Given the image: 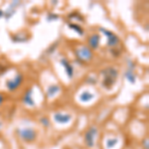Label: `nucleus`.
<instances>
[{
    "mask_svg": "<svg viewBox=\"0 0 149 149\" xmlns=\"http://www.w3.org/2000/svg\"><path fill=\"white\" fill-rule=\"evenodd\" d=\"M100 73L102 74V86L107 90H110L116 83L117 77H118V71L113 67H107V68L103 69Z\"/></svg>",
    "mask_w": 149,
    "mask_h": 149,
    "instance_id": "obj_1",
    "label": "nucleus"
},
{
    "mask_svg": "<svg viewBox=\"0 0 149 149\" xmlns=\"http://www.w3.org/2000/svg\"><path fill=\"white\" fill-rule=\"evenodd\" d=\"M18 138L25 143H34L38 139V132L32 127H20L16 129Z\"/></svg>",
    "mask_w": 149,
    "mask_h": 149,
    "instance_id": "obj_2",
    "label": "nucleus"
},
{
    "mask_svg": "<svg viewBox=\"0 0 149 149\" xmlns=\"http://www.w3.org/2000/svg\"><path fill=\"white\" fill-rule=\"evenodd\" d=\"M97 134H98V129L95 126H91L86 129V131L85 132V135H84V141H85L86 147L88 148L95 147Z\"/></svg>",
    "mask_w": 149,
    "mask_h": 149,
    "instance_id": "obj_3",
    "label": "nucleus"
},
{
    "mask_svg": "<svg viewBox=\"0 0 149 149\" xmlns=\"http://www.w3.org/2000/svg\"><path fill=\"white\" fill-rule=\"evenodd\" d=\"M74 54H76L78 60H80L83 63H86L93 60V50H91L88 46H81L79 47L74 50Z\"/></svg>",
    "mask_w": 149,
    "mask_h": 149,
    "instance_id": "obj_4",
    "label": "nucleus"
},
{
    "mask_svg": "<svg viewBox=\"0 0 149 149\" xmlns=\"http://www.w3.org/2000/svg\"><path fill=\"white\" fill-rule=\"evenodd\" d=\"M24 81V76L21 73H18L14 76V78L9 79L8 81H6V88L9 92L13 93L16 92L21 86H22Z\"/></svg>",
    "mask_w": 149,
    "mask_h": 149,
    "instance_id": "obj_5",
    "label": "nucleus"
},
{
    "mask_svg": "<svg viewBox=\"0 0 149 149\" xmlns=\"http://www.w3.org/2000/svg\"><path fill=\"white\" fill-rule=\"evenodd\" d=\"M100 30L103 33V35L107 36V44L109 47H111L112 49H113V48H115L119 43H120L119 37L116 34H114L113 32H111V31L107 30V29H104V28H100Z\"/></svg>",
    "mask_w": 149,
    "mask_h": 149,
    "instance_id": "obj_6",
    "label": "nucleus"
},
{
    "mask_svg": "<svg viewBox=\"0 0 149 149\" xmlns=\"http://www.w3.org/2000/svg\"><path fill=\"white\" fill-rule=\"evenodd\" d=\"M53 118H54L56 123L61 124V125H65V124H69L72 121L73 116H72L71 113H68V112L57 111L53 115Z\"/></svg>",
    "mask_w": 149,
    "mask_h": 149,
    "instance_id": "obj_7",
    "label": "nucleus"
},
{
    "mask_svg": "<svg viewBox=\"0 0 149 149\" xmlns=\"http://www.w3.org/2000/svg\"><path fill=\"white\" fill-rule=\"evenodd\" d=\"M134 69H135V64L132 61H128V66H127V71L125 72V78L131 84L135 83L136 80V74L134 73Z\"/></svg>",
    "mask_w": 149,
    "mask_h": 149,
    "instance_id": "obj_8",
    "label": "nucleus"
},
{
    "mask_svg": "<svg viewBox=\"0 0 149 149\" xmlns=\"http://www.w3.org/2000/svg\"><path fill=\"white\" fill-rule=\"evenodd\" d=\"M22 102L27 107H34L35 100L33 98V90L32 88H28L25 93H24L22 97Z\"/></svg>",
    "mask_w": 149,
    "mask_h": 149,
    "instance_id": "obj_9",
    "label": "nucleus"
},
{
    "mask_svg": "<svg viewBox=\"0 0 149 149\" xmlns=\"http://www.w3.org/2000/svg\"><path fill=\"white\" fill-rule=\"evenodd\" d=\"M100 36L98 34H92L88 37V48L91 50H95L100 47Z\"/></svg>",
    "mask_w": 149,
    "mask_h": 149,
    "instance_id": "obj_10",
    "label": "nucleus"
},
{
    "mask_svg": "<svg viewBox=\"0 0 149 149\" xmlns=\"http://www.w3.org/2000/svg\"><path fill=\"white\" fill-rule=\"evenodd\" d=\"M61 64H62V66L64 67L65 72H66V74L68 76V78L69 79L73 78L74 74V69L73 65L70 63V62L67 59H65V58L61 60Z\"/></svg>",
    "mask_w": 149,
    "mask_h": 149,
    "instance_id": "obj_11",
    "label": "nucleus"
},
{
    "mask_svg": "<svg viewBox=\"0 0 149 149\" xmlns=\"http://www.w3.org/2000/svg\"><path fill=\"white\" fill-rule=\"evenodd\" d=\"M60 92H61V86L59 85H51L46 91V97L48 98H53Z\"/></svg>",
    "mask_w": 149,
    "mask_h": 149,
    "instance_id": "obj_12",
    "label": "nucleus"
},
{
    "mask_svg": "<svg viewBox=\"0 0 149 149\" xmlns=\"http://www.w3.org/2000/svg\"><path fill=\"white\" fill-rule=\"evenodd\" d=\"M80 102H84V103H88L90 102H92V100L95 98V95L92 93L91 92H88V91H85V92H83L80 95Z\"/></svg>",
    "mask_w": 149,
    "mask_h": 149,
    "instance_id": "obj_13",
    "label": "nucleus"
},
{
    "mask_svg": "<svg viewBox=\"0 0 149 149\" xmlns=\"http://www.w3.org/2000/svg\"><path fill=\"white\" fill-rule=\"evenodd\" d=\"M69 27L72 29V30H74V32H77L79 35H84L85 34V31H84V29L81 28V25H79V24H76V23H70L69 24Z\"/></svg>",
    "mask_w": 149,
    "mask_h": 149,
    "instance_id": "obj_14",
    "label": "nucleus"
},
{
    "mask_svg": "<svg viewBox=\"0 0 149 149\" xmlns=\"http://www.w3.org/2000/svg\"><path fill=\"white\" fill-rule=\"evenodd\" d=\"M117 143H118V138L110 137V138H107V142H105V146H107V149H111V148H113Z\"/></svg>",
    "mask_w": 149,
    "mask_h": 149,
    "instance_id": "obj_15",
    "label": "nucleus"
},
{
    "mask_svg": "<svg viewBox=\"0 0 149 149\" xmlns=\"http://www.w3.org/2000/svg\"><path fill=\"white\" fill-rule=\"evenodd\" d=\"M12 40L14 42H25V41L28 40V38L26 37L25 34H21V33H18V34H15L12 36Z\"/></svg>",
    "mask_w": 149,
    "mask_h": 149,
    "instance_id": "obj_16",
    "label": "nucleus"
},
{
    "mask_svg": "<svg viewBox=\"0 0 149 149\" xmlns=\"http://www.w3.org/2000/svg\"><path fill=\"white\" fill-rule=\"evenodd\" d=\"M40 123L42 124L44 127H48V126H50L51 122H50V119L48 118V117L44 116V117H41L40 118Z\"/></svg>",
    "mask_w": 149,
    "mask_h": 149,
    "instance_id": "obj_17",
    "label": "nucleus"
},
{
    "mask_svg": "<svg viewBox=\"0 0 149 149\" xmlns=\"http://www.w3.org/2000/svg\"><path fill=\"white\" fill-rule=\"evenodd\" d=\"M86 81L88 84H90V85H95V84H97V79L92 78V77H88V80H86Z\"/></svg>",
    "mask_w": 149,
    "mask_h": 149,
    "instance_id": "obj_18",
    "label": "nucleus"
},
{
    "mask_svg": "<svg viewBox=\"0 0 149 149\" xmlns=\"http://www.w3.org/2000/svg\"><path fill=\"white\" fill-rule=\"evenodd\" d=\"M4 100H5V95H4V93H0V107H1L2 104L4 103Z\"/></svg>",
    "mask_w": 149,
    "mask_h": 149,
    "instance_id": "obj_19",
    "label": "nucleus"
},
{
    "mask_svg": "<svg viewBox=\"0 0 149 149\" xmlns=\"http://www.w3.org/2000/svg\"><path fill=\"white\" fill-rule=\"evenodd\" d=\"M143 148L144 149H148V138L147 137L143 140Z\"/></svg>",
    "mask_w": 149,
    "mask_h": 149,
    "instance_id": "obj_20",
    "label": "nucleus"
},
{
    "mask_svg": "<svg viewBox=\"0 0 149 149\" xmlns=\"http://www.w3.org/2000/svg\"><path fill=\"white\" fill-rule=\"evenodd\" d=\"M3 15H4V12L2 11V10H0V18H1V17H2V16H3Z\"/></svg>",
    "mask_w": 149,
    "mask_h": 149,
    "instance_id": "obj_21",
    "label": "nucleus"
},
{
    "mask_svg": "<svg viewBox=\"0 0 149 149\" xmlns=\"http://www.w3.org/2000/svg\"><path fill=\"white\" fill-rule=\"evenodd\" d=\"M2 126H3V123L1 122V120H0V130L2 129Z\"/></svg>",
    "mask_w": 149,
    "mask_h": 149,
    "instance_id": "obj_22",
    "label": "nucleus"
}]
</instances>
